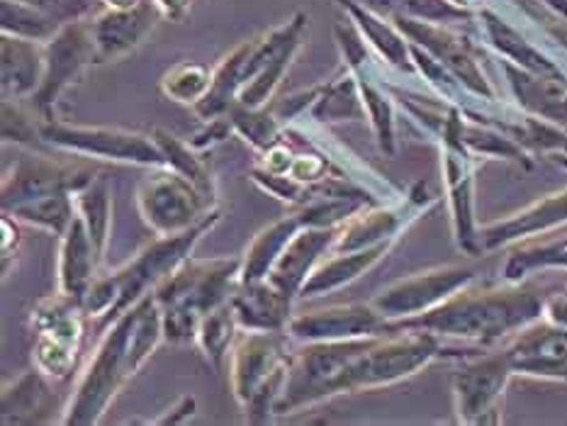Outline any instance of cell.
I'll use <instances>...</instances> for the list:
<instances>
[{
	"label": "cell",
	"mask_w": 567,
	"mask_h": 426,
	"mask_svg": "<svg viewBox=\"0 0 567 426\" xmlns=\"http://www.w3.org/2000/svg\"><path fill=\"white\" fill-rule=\"evenodd\" d=\"M473 280L475 273L471 268H439V271L419 273L392 283L373 298V308L380 314H385L390 322L410 320V316L439 308V304L453 298L455 292L471 285Z\"/></svg>",
	"instance_id": "12"
},
{
	"label": "cell",
	"mask_w": 567,
	"mask_h": 426,
	"mask_svg": "<svg viewBox=\"0 0 567 426\" xmlns=\"http://www.w3.org/2000/svg\"><path fill=\"white\" fill-rule=\"evenodd\" d=\"M137 205L144 222L158 237H171L203 222L215 210V198L205 195L178 170L164 166L142 183Z\"/></svg>",
	"instance_id": "9"
},
{
	"label": "cell",
	"mask_w": 567,
	"mask_h": 426,
	"mask_svg": "<svg viewBox=\"0 0 567 426\" xmlns=\"http://www.w3.org/2000/svg\"><path fill=\"white\" fill-rule=\"evenodd\" d=\"M288 334L298 341H347L363 336L392 334V322L380 314L373 302L368 304H334V308L317 310L292 316Z\"/></svg>",
	"instance_id": "14"
},
{
	"label": "cell",
	"mask_w": 567,
	"mask_h": 426,
	"mask_svg": "<svg viewBox=\"0 0 567 426\" xmlns=\"http://www.w3.org/2000/svg\"><path fill=\"white\" fill-rule=\"evenodd\" d=\"M507 353L514 375H534L565 381L567 377V326L540 324L522 329Z\"/></svg>",
	"instance_id": "16"
},
{
	"label": "cell",
	"mask_w": 567,
	"mask_h": 426,
	"mask_svg": "<svg viewBox=\"0 0 567 426\" xmlns=\"http://www.w3.org/2000/svg\"><path fill=\"white\" fill-rule=\"evenodd\" d=\"M368 66L371 61H363V64L349 69L355 79H359L361 85V97H363V107L365 115L371 120V127L375 132V139L382 154L392 156L394 154V113H392V103L390 97L380 91V85L371 81L368 76Z\"/></svg>",
	"instance_id": "30"
},
{
	"label": "cell",
	"mask_w": 567,
	"mask_h": 426,
	"mask_svg": "<svg viewBox=\"0 0 567 426\" xmlns=\"http://www.w3.org/2000/svg\"><path fill=\"white\" fill-rule=\"evenodd\" d=\"M337 3L347 10V15L363 34V40L371 44L388 64L402 71H412V46L406 44L398 24L392 28V24L382 20V15H378L371 8H365L359 0H337Z\"/></svg>",
	"instance_id": "25"
},
{
	"label": "cell",
	"mask_w": 567,
	"mask_h": 426,
	"mask_svg": "<svg viewBox=\"0 0 567 426\" xmlns=\"http://www.w3.org/2000/svg\"><path fill=\"white\" fill-rule=\"evenodd\" d=\"M441 353V336L424 332V329H410L402 336H373L368 346L355 356L347 371L339 375L334 395L361 393V389H378L404 377L414 375L429 365Z\"/></svg>",
	"instance_id": "5"
},
{
	"label": "cell",
	"mask_w": 567,
	"mask_h": 426,
	"mask_svg": "<svg viewBox=\"0 0 567 426\" xmlns=\"http://www.w3.org/2000/svg\"><path fill=\"white\" fill-rule=\"evenodd\" d=\"M544 314V300L519 285L455 292L439 308L410 320L392 322V334L424 329L436 336H453L471 344L489 346L507 334L522 332Z\"/></svg>",
	"instance_id": "2"
},
{
	"label": "cell",
	"mask_w": 567,
	"mask_h": 426,
	"mask_svg": "<svg viewBox=\"0 0 567 426\" xmlns=\"http://www.w3.org/2000/svg\"><path fill=\"white\" fill-rule=\"evenodd\" d=\"M219 219H221V210L215 207L203 222L181 231V235L158 237L152 247H146L142 253L134 256L127 266H122L120 271H115L113 280L117 285V308L110 322H115L117 316L125 310H130L134 302H140L144 295L154 292L158 283H164V280L174 273L181 263H186L193 256L197 241H200L207 231L219 222Z\"/></svg>",
	"instance_id": "6"
},
{
	"label": "cell",
	"mask_w": 567,
	"mask_h": 426,
	"mask_svg": "<svg viewBox=\"0 0 567 426\" xmlns=\"http://www.w3.org/2000/svg\"><path fill=\"white\" fill-rule=\"evenodd\" d=\"M237 329H241V326L237 322V314H234L231 300L219 304L217 310L203 316L195 341L207 356V361L215 365V368H219L221 361L227 359L231 344L237 341Z\"/></svg>",
	"instance_id": "32"
},
{
	"label": "cell",
	"mask_w": 567,
	"mask_h": 426,
	"mask_svg": "<svg viewBox=\"0 0 567 426\" xmlns=\"http://www.w3.org/2000/svg\"><path fill=\"white\" fill-rule=\"evenodd\" d=\"M156 6V10L162 12V18L171 20V22H181L186 20V15L190 12L193 0H152Z\"/></svg>",
	"instance_id": "40"
},
{
	"label": "cell",
	"mask_w": 567,
	"mask_h": 426,
	"mask_svg": "<svg viewBox=\"0 0 567 426\" xmlns=\"http://www.w3.org/2000/svg\"><path fill=\"white\" fill-rule=\"evenodd\" d=\"M158 15H162V12L156 10L152 0H144V3L130 10L103 8V12H97L91 20L97 64L122 59L130 54L132 49H137L154 30Z\"/></svg>",
	"instance_id": "18"
},
{
	"label": "cell",
	"mask_w": 567,
	"mask_h": 426,
	"mask_svg": "<svg viewBox=\"0 0 567 426\" xmlns=\"http://www.w3.org/2000/svg\"><path fill=\"white\" fill-rule=\"evenodd\" d=\"M544 316L548 322L567 326V292H556V295L544 300Z\"/></svg>",
	"instance_id": "39"
},
{
	"label": "cell",
	"mask_w": 567,
	"mask_h": 426,
	"mask_svg": "<svg viewBox=\"0 0 567 426\" xmlns=\"http://www.w3.org/2000/svg\"><path fill=\"white\" fill-rule=\"evenodd\" d=\"M563 222H567V190L548 195V198L534 202L526 210L485 227L480 231V251L499 249L504 243L540 235V231H548Z\"/></svg>",
	"instance_id": "21"
},
{
	"label": "cell",
	"mask_w": 567,
	"mask_h": 426,
	"mask_svg": "<svg viewBox=\"0 0 567 426\" xmlns=\"http://www.w3.org/2000/svg\"><path fill=\"white\" fill-rule=\"evenodd\" d=\"M61 30V24L52 20L40 8L24 0H3V34L24 37V40L47 44Z\"/></svg>",
	"instance_id": "35"
},
{
	"label": "cell",
	"mask_w": 567,
	"mask_h": 426,
	"mask_svg": "<svg viewBox=\"0 0 567 426\" xmlns=\"http://www.w3.org/2000/svg\"><path fill=\"white\" fill-rule=\"evenodd\" d=\"M24 3H32L40 8L44 15L56 20L61 28L69 22L85 20L93 12L97 0H24Z\"/></svg>",
	"instance_id": "38"
},
{
	"label": "cell",
	"mask_w": 567,
	"mask_h": 426,
	"mask_svg": "<svg viewBox=\"0 0 567 426\" xmlns=\"http://www.w3.org/2000/svg\"><path fill=\"white\" fill-rule=\"evenodd\" d=\"M162 341V304H158L154 292H150L122 312L115 322H110L107 334L97 346L89 368L83 371L61 422L69 426L101 422L115 397L140 373Z\"/></svg>",
	"instance_id": "1"
},
{
	"label": "cell",
	"mask_w": 567,
	"mask_h": 426,
	"mask_svg": "<svg viewBox=\"0 0 567 426\" xmlns=\"http://www.w3.org/2000/svg\"><path fill=\"white\" fill-rule=\"evenodd\" d=\"M359 3L388 18L402 15L426 22H453L471 18V12L453 6L451 0H359Z\"/></svg>",
	"instance_id": "34"
},
{
	"label": "cell",
	"mask_w": 567,
	"mask_h": 426,
	"mask_svg": "<svg viewBox=\"0 0 567 426\" xmlns=\"http://www.w3.org/2000/svg\"><path fill=\"white\" fill-rule=\"evenodd\" d=\"M95 176L91 170L66 168L44 158H22L3 180V212L32 227L64 237L76 217V195Z\"/></svg>",
	"instance_id": "3"
},
{
	"label": "cell",
	"mask_w": 567,
	"mask_h": 426,
	"mask_svg": "<svg viewBox=\"0 0 567 426\" xmlns=\"http://www.w3.org/2000/svg\"><path fill=\"white\" fill-rule=\"evenodd\" d=\"M290 356L282 332H246L231 349V393L249 422H266L288 383Z\"/></svg>",
	"instance_id": "4"
},
{
	"label": "cell",
	"mask_w": 567,
	"mask_h": 426,
	"mask_svg": "<svg viewBox=\"0 0 567 426\" xmlns=\"http://www.w3.org/2000/svg\"><path fill=\"white\" fill-rule=\"evenodd\" d=\"M44 79L32 101L44 120H54V105L73 83H79L85 69L97 64L91 20L69 22L44 44Z\"/></svg>",
	"instance_id": "11"
},
{
	"label": "cell",
	"mask_w": 567,
	"mask_h": 426,
	"mask_svg": "<svg viewBox=\"0 0 567 426\" xmlns=\"http://www.w3.org/2000/svg\"><path fill=\"white\" fill-rule=\"evenodd\" d=\"M195 397H183L178 405L174 407V414H168V417H162V419H156V424H178V422H186V419H190L193 414H195Z\"/></svg>",
	"instance_id": "42"
},
{
	"label": "cell",
	"mask_w": 567,
	"mask_h": 426,
	"mask_svg": "<svg viewBox=\"0 0 567 426\" xmlns=\"http://www.w3.org/2000/svg\"><path fill=\"white\" fill-rule=\"evenodd\" d=\"M42 371H28L3 387V424H34L42 422L52 409V393L44 383Z\"/></svg>",
	"instance_id": "27"
},
{
	"label": "cell",
	"mask_w": 567,
	"mask_h": 426,
	"mask_svg": "<svg viewBox=\"0 0 567 426\" xmlns=\"http://www.w3.org/2000/svg\"><path fill=\"white\" fill-rule=\"evenodd\" d=\"M85 310L79 300L64 292L40 302L34 310V326L40 336L34 344V368L54 381H66L76 368L85 332Z\"/></svg>",
	"instance_id": "10"
},
{
	"label": "cell",
	"mask_w": 567,
	"mask_h": 426,
	"mask_svg": "<svg viewBox=\"0 0 567 426\" xmlns=\"http://www.w3.org/2000/svg\"><path fill=\"white\" fill-rule=\"evenodd\" d=\"M558 162H560V164H563V166H565V168H567V156H563V158H558Z\"/></svg>",
	"instance_id": "44"
},
{
	"label": "cell",
	"mask_w": 567,
	"mask_h": 426,
	"mask_svg": "<svg viewBox=\"0 0 567 426\" xmlns=\"http://www.w3.org/2000/svg\"><path fill=\"white\" fill-rule=\"evenodd\" d=\"M73 198H76V212L83 217L85 227H89L97 256L103 259L110 241V225H113V193H110L107 176H95Z\"/></svg>",
	"instance_id": "28"
},
{
	"label": "cell",
	"mask_w": 567,
	"mask_h": 426,
	"mask_svg": "<svg viewBox=\"0 0 567 426\" xmlns=\"http://www.w3.org/2000/svg\"><path fill=\"white\" fill-rule=\"evenodd\" d=\"M154 139L158 146H162L168 168L178 170L181 176L193 180L205 195L215 198V178L209 174L205 158H200L197 149H193L190 144H183L178 137H174V134L166 129H154Z\"/></svg>",
	"instance_id": "33"
},
{
	"label": "cell",
	"mask_w": 567,
	"mask_h": 426,
	"mask_svg": "<svg viewBox=\"0 0 567 426\" xmlns=\"http://www.w3.org/2000/svg\"><path fill=\"white\" fill-rule=\"evenodd\" d=\"M538 268H567V237L550 243H536L516 251L504 266V280L516 283L526 273L538 271Z\"/></svg>",
	"instance_id": "37"
},
{
	"label": "cell",
	"mask_w": 567,
	"mask_h": 426,
	"mask_svg": "<svg viewBox=\"0 0 567 426\" xmlns=\"http://www.w3.org/2000/svg\"><path fill=\"white\" fill-rule=\"evenodd\" d=\"M144 0H101V6L107 10H130V8H137Z\"/></svg>",
	"instance_id": "43"
},
{
	"label": "cell",
	"mask_w": 567,
	"mask_h": 426,
	"mask_svg": "<svg viewBox=\"0 0 567 426\" xmlns=\"http://www.w3.org/2000/svg\"><path fill=\"white\" fill-rule=\"evenodd\" d=\"M512 368L507 353L477 359L465 363L453 375L455 409L463 424H497L499 422V397L507 387Z\"/></svg>",
	"instance_id": "13"
},
{
	"label": "cell",
	"mask_w": 567,
	"mask_h": 426,
	"mask_svg": "<svg viewBox=\"0 0 567 426\" xmlns=\"http://www.w3.org/2000/svg\"><path fill=\"white\" fill-rule=\"evenodd\" d=\"M227 117L231 120L234 134H239L246 144H251L254 149L261 154L286 139V127H282V122L264 107H244L237 103L229 107Z\"/></svg>",
	"instance_id": "31"
},
{
	"label": "cell",
	"mask_w": 567,
	"mask_h": 426,
	"mask_svg": "<svg viewBox=\"0 0 567 426\" xmlns=\"http://www.w3.org/2000/svg\"><path fill=\"white\" fill-rule=\"evenodd\" d=\"M44 44L3 34V101L32 97L44 79Z\"/></svg>",
	"instance_id": "23"
},
{
	"label": "cell",
	"mask_w": 567,
	"mask_h": 426,
	"mask_svg": "<svg viewBox=\"0 0 567 426\" xmlns=\"http://www.w3.org/2000/svg\"><path fill=\"white\" fill-rule=\"evenodd\" d=\"M302 227L305 225H302L300 215L290 212L288 217H282V219H278V222L268 225L266 229L258 231L244 256L241 283H258V280H266L270 268L276 266L278 256L282 253V249L288 247V241L298 235Z\"/></svg>",
	"instance_id": "26"
},
{
	"label": "cell",
	"mask_w": 567,
	"mask_h": 426,
	"mask_svg": "<svg viewBox=\"0 0 567 426\" xmlns=\"http://www.w3.org/2000/svg\"><path fill=\"white\" fill-rule=\"evenodd\" d=\"M339 229L341 227H302L288 241V247L282 249L266 280H270L286 295L298 298L315 268L324 261L329 251H334Z\"/></svg>",
	"instance_id": "17"
},
{
	"label": "cell",
	"mask_w": 567,
	"mask_h": 426,
	"mask_svg": "<svg viewBox=\"0 0 567 426\" xmlns=\"http://www.w3.org/2000/svg\"><path fill=\"white\" fill-rule=\"evenodd\" d=\"M209 85H213V71L197 64V61H181L162 79V91L166 97L193 107L207 95Z\"/></svg>",
	"instance_id": "36"
},
{
	"label": "cell",
	"mask_w": 567,
	"mask_h": 426,
	"mask_svg": "<svg viewBox=\"0 0 567 426\" xmlns=\"http://www.w3.org/2000/svg\"><path fill=\"white\" fill-rule=\"evenodd\" d=\"M20 247V231L12 222V217L6 215L3 217V263H8V259H12V253L18 251Z\"/></svg>",
	"instance_id": "41"
},
{
	"label": "cell",
	"mask_w": 567,
	"mask_h": 426,
	"mask_svg": "<svg viewBox=\"0 0 567 426\" xmlns=\"http://www.w3.org/2000/svg\"><path fill=\"white\" fill-rule=\"evenodd\" d=\"M234 314L246 332H288L292 320V298L278 290L270 280L241 283L231 298Z\"/></svg>",
	"instance_id": "19"
},
{
	"label": "cell",
	"mask_w": 567,
	"mask_h": 426,
	"mask_svg": "<svg viewBox=\"0 0 567 426\" xmlns=\"http://www.w3.org/2000/svg\"><path fill=\"white\" fill-rule=\"evenodd\" d=\"M480 18H483V24H485L492 44H495L504 56H509L526 71L540 73V76H558V69L553 66L544 54L536 52V49L528 44L519 32L509 28V24L504 22L499 15H495V12L485 10Z\"/></svg>",
	"instance_id": "29"
},
{
	"label": "cell",
	"mask_w": 567,
	"mask_h": 426,
	"mask_svg": "<svg viewBox=\"0 0 567 426\" xmlns=\"http://www.w3.org/2000/svg\"><path fill=\"white\" fill-rule=\"evenodd\" d=\"M40 139L54 149L105 158V162L134 164L146 168H164L166 158L162 146L156 144L154 134L146 137L140 132L113 129V127H81L66 125L59 120H44L40 125Z\"/></svg>",
	"instance_id": "8"
},
{
	"label": "cell",
	"mask_w": 567,
	"mask_h": 426,
	"mask_svg": "<svg viewBox=\"0 0 567 426\" xmlns=\"http://www.w3.org/2000/svg\"><path fill=\"white\" fill-rule=\"evenodd\" d=\"M390 22L398 24L400 32L404 37H410L412 44L426 49L431 56L439 59L441 64L446 66L453 76H458L473 93L483 95V97H492L489 83L485 81L475 56L471 54V46H467L461 37H455L441 28H434V24L426 20L398 15V18H390Z\"/></svg>",
	"instance_id": "15"
},
{
	"label": "cell",
	"mask_w": 567,
	"mask_h": 426,
	"mask_svg": "<svg viewBox=\"0 0 567 426\" xmlns=\"http://www.w3.org/2000/svg\"><path fill=\"white\" fill-rule=\"evenodd\" d=\"M244 259H190L181 263L164 283H158L154 295L162 310L193 314L203 320L205 314L217 310L234 298L241 288Z\"/></svg>",
	"instance_id": "7"
},
{
	"label": "cell",
	"mask_w": 567,
	"mask_h": 426,
	"mask_svg": "<svg viewBox=\"0 0 567 426\" xmlns=\"http://www.w3.org/2000/svg\"><path fill=\"white\" fill-rule=\"evenodd\" d=\"M392 241H382L375 243V247H365L359 251H331V259H324L319 263L312 276L307 278V283L300 290V298H317V295H327V292H334L343 285L353 283L355 278H361L365 271L382 261L392 249Z\"/></svg>",
	"instance_id": "22"
},
{
	"label": "cell",
	"mask_w": 567,
	"mask_h": 426,
	"mask_svg": "<svg viewBox=\"0 0 567 426\" xmlns=\"http://www.w3.org/2000/svg\"><path fill=\"white\" fill-rule=\"evenodd\" d=\"M103 259L97 256L95 243L89 235L83 217L76 212L69 229L61 237L59 251V290L73 300H83L85 292L93 285L97 263Z\"/></svg>",
	"instance_id": "20"
},
{
	"label": "cell",
	"mask_w": 567,
	"mask_h": 426,
	"mask_svg": "<svg viewBox=\"0 0 567 426\" xmlns=\"http://www.w3.org/2000/svg\"><path fill=\"white\" fill-rule=\"evenodd\" d=\"M416 210H410V207L404 205L365 207L363 212L351 217L349 222L339 229L334 251H359L365 247H375V243L382 241L398 239V235L406 227V222H410Z\"/></svg>",
	"instance_id": "24"
}]
</instances>
